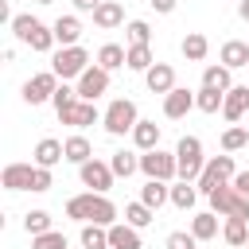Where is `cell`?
<instances>
[{"mask_svg": "<svg viewBox=\"0 0 249 249\" xmlns=\"http://www.w3.org/2000/svg\"><path fill=\"white\" fill-rule=\"evenodd\" d=\"M66 218L74 222H97V226H113L117 222V206L101 195V191H82L74 198H66Z\"/></svg>", "mask_w": 249, "mask_h": 249, "instance_id": "cell-1", "label": "cell"}, {"mask_svg": "<svg viewBox=\"0 0 249 249\" xmlns=\"http://www.w3.org/2000/svg\"><path fill=\"white\" fill-rule=\"evenodd\" d=\"M12 35L23 43V47H31V51H39V54H47L58 39H54V27H47L43 19H35V16H12Z\"/></svg>", "mask_w": 249, "mask_h": 249, "instance_id": "cell-2", "label": "cell"}, {"mask_svg": "<svg viewBox=\"0 0 249 249\" xmlns=\"http://www.w3.org/2000/svg\"><path fill=\"white\" fill-rule=\"evenodd\" d=\"M175 160H179V179L198 183V175H202V167H206V160H202V140H198V136H183V140L175 144Z\"/></svg>", "mask_w": 249, "mask_h": 249, "instance_id": "cell-3", "label": "cell"}, {"mask_svg": "<svg viewBox=\"0 0 249 249\" xmlns=\"http://www.w3.org/2000/svg\"><path fill=\"white\" fill-rule=\"evenodd\" d=\"M206 198H210V210L222 214V218H249V198H245L233 183H222V187L210 191Z\"/></svg>", "mask_w": 249, "mask_h": 249, "instance_id": "cell-4", "label": "cell"}, {"mask_svg": "<svg viewBox=\"0 0 249 249\" xmlns=\"http://www.w3.org/2000/svg\"><path fill=\"white\" fill-rule=\"evenodd\" d=\"M136 121H140V113H136V105H132L128 97L109 101V109H105V117H101V124H105L109 136H124V132H132Z\"/></svg>", "mask_w": 249, "mask_h": 249, "instance_id": "cell-5", "label": "cell"}, {"mask_svg": "<svg viewBox=\"0 0 249 249\" xmlns=\"http://www.w3.org/2000/svg\"><path fill=\"white\" fill-rule=\"evenodd\" d=\"M233 175H237V167H233V156L226 152V156H214V160H206V167H202V175H198V195H210V191H218L222 183H233Z\"/></svg>", "mask_w": 249, "mask_h": 249, "instance_id": "cell-6", "label": "cell"}, {"mask_svg": "<svg viewBox=\"0 0 249 249\" xmlns=\"http://www.w3.org/2000/svg\"><path fill=\"white\" fill-rule=\"evenodd\" d=\"M140 171H144L148 179H163V183H171V179H179V160H175V152L152 148V152L140 156Z\"/></svg>", "mask_w": 249, "mask_h": 249, "instance_id": "cell-7", "label": "cell"}, {"mask_svg": "<svg viewBox=\"0 0 249 249\" xmlns=\"http://www.w3.org/2000/svg\"><path fill=\"white\" fill-rule=\"evenodd\" d=\"M86 66H89V51H86V47H62V51H54V58H51V70H54L62 82H66V78H82Z\"/></svg>", "mask_w": 249, "mask_h": 249, "instance_id": "cell-8", "label": "cell"}, {"mask_svg": "<svg viewBox=\"0 0 249 249\" xmlns=\"http://www.w3.org/2000/svg\"><path fill=\"white\" fill-rule=\"evenodd\" d=\"M54 89H58V74L54 70H39V74H31L23 82V101L27 105H43V101L54 97Z\"/></svg>", "mask_w": 249, "mask_h": 249, "instance_id": "cell-9", "label": "cell"}, {"mask_svg": "<svg viewBox=\"0 0 249 249\" xmlns=\"http://www.w3.org/2000/svg\"><path fill=\"white\" fill-rule=\"evenodd\" d=\"M105 113H97V101H74V105H66V109H58V121L62 124H70V128H86V124H97Z\"/></svg>", "mask_w": 249, "mask_h": 249, "instance_id": "cell-10", "label": "cell"}, {"mask_svg": "<svg viewBox=\"0 0 249 249\" xmlns=\"http://www.w3.org/2000/svg\"><path fill=\"white\" fill-rule=\"evenodd\" d=\"M78 175H82V183H86L89 191H101V195H105V191L113 187V179H117L105 160H86V163H78Z\"/></svg>", "mask_w": 249, "mask_h": 249, "instance_id": "cell-11", "label": "cell"}, {"mask_svg": "<svg viewBox=\"0 0 249 249\" xmlns=\"http://www.w3.org/2000/svg\"><path fill=\"white\" fill-rule=\"evenodd\" d=\"M105 89H109V70L97 66V62L86 66V74L78 78V97H82V101H97Z\"/></svg>", "mask_w": 249, "mask_h": 249, "instance_id": "cell-12", "label": "cell"}, {"mask_svg": "<svg viewBox=\"0 0 249 249\" xmlns=\"http://www.w3.org/2000/svg\"><path fill=\"white\" fill-rule=\"evenodd\" d=\"M245 113H249V86H230L226 89V101H222V117L230 124H237Z\"/></svg>", "mask_w": 249, "mask_h": 249, "instance_id": "cell-13", "label": "cell"}, {"mask_svg": "<svg viewBox=\"0 0 249 249\" xmlns=\"http://www.w3.org/2000/svg\"><path fill=\"white\" fill-rule=\"evenodd\" d=\"M144 82H148L152 93H171L175 89V66L171 62H152L144 70Z\"/></svg>", "mask_w": 249, "mask_h": 249, "instance_id": "cell-14", "label": "cell"}, {"mask_svg": "<svg viewBox=\"0 0 249 249\" xmlns=\"http://www.w3.org/2000/svg\"><path fill=\"white\" fill-rule=\"evenodd\" d=\"M191 109H195V93H191V89L175 86L171 93H163V117H167V121H179V117H187Z\"/></svg>", "mask_w": 249, "mask_h": 249, "instance_id": "cell-15", "label": "cell"}, {"mask_svg": "<svg viewBox=\"0 0 249 249\" xmlns=\"http://www.w3.org/2000/svg\"><path fill=\"white\" fill-rule=\"evenodd\" d=\"M31 179H35V163H8L0 171V183L8 191H31Z\"/></svg>", "mask_w": 249, "mask_h": 249, "instance_id": "cell-16", "label": "cell"}, {"mask_svg": "<svg viewBox=\"0 0 249 249\" xmlns=\"http://www.w3.org/2000/svg\"><path fill=\"white\" fill-rule=\"evenodd\" d=\"M93 23H97L101 31L121 27V23H124V4H121V0H101V4L93 8Z\"/></svg>", "mask_w": 249, "mask_h": 249, "instance_id": "cell-17", "label": "cell"}, {"mask_svg": "<svg viewBox=\"0 0 249 249\" xmlns=\"http://www.w3.org/2000/svg\"><path fill=\"white\" fill-rule=\"evenodd\" d=\"M109 249H144L140 230L128 226V222H113L109 226Z\"/></svg>", "mask_w": 249, "mask_h": 249, "instance_id": "cell-18", "label": "cell"}, {"mask_svg": "<svg viewBox=\"0 0 249 249\" xmlns=\"http://www.w3.org/2000/svg\"><path fill=\"white\" fill-rule=\"evenodd\" d=\"M58 160H66V144L54 140V136H43V140L35 144V163H39V167H54Z\"/></svg>", "mask_w": 249, "mask_h": 249, "instance_id": "cell-19", "label": "cell"}, {"mask_svg": "<svg viewBox=\"0 0 249 249\" xmlns=\"http://www.w3.org/2000/svg\"><path fill=\"white\" fill-rule=\"evenodd\" d=\"M51 27H54V39L62 47H78V39H82V19L78 16H58Z\"/></svg>", "mask_w": 249, "mask_h": 249, "instance_id": "cell-20", "label": "cell"}, {"mask_svg": "<svg viewBox=\"0 0 249 249\" xmlns=\"http://www.w3.org/2000/svg\"><path fill=\"white\" fill-rule=\"evenodd\" d=\"M179 51H183V58H187V62H202V58H206V51H210V39H206L202 31H187V35H183V43H179Z\"/></svg>", "mask_w": 249, "mask_h": 249, "instance_id": "cell-21", "label": "cell"}, {"mask_svg": "<svg viewBox=\"0 0 249 249\" xmlns=\"http://www.w3.org/2000/svg\"><path fill=\"white\" fill-rule=\"evenodd\" d=\"M128 136H132V144H136L140 152L160 148V124H156V121H136V128H132Z\"/></svg>", "mask_w": 249, "mask_h": 249, "instance_id": "cell-22", "label": "cell"}, {"mask_svg": "<svg viewBox=\"0 0 249 249\" xmlns=\"http://www.w3.org/2000/svg\"><path fill=\"white\" fill-rule=\"evenodd\" d=\"M140 202L152 206V210H160L163 202H171V187H167L163 179H148V183L140 187Z\"/></svg>", "mask_w": 249, "mask_h": 249, "instance_id": "cell-23", "label": "cell"}, {"mask_svg": "<svg viewBox=\"0 0 249 249\" xmlns=\"http://www.w3.org/2000/svg\"><path fill=\"white\" fill-rule=\"evenodd\" d=\"M218 62H226L230 70H237V66H249V43H241V39H230V43H222V51H218Z\"/></svg>", "mask_w": 249, "mask_h": 249, "instance_id": "cell-24", "label": "cell"}, {"mask_svg": "<svg viewBox=\"0 0 249 249\" xmlns=\"http://www.w3.org/2000/svg\"><path fill=\"white\" fill-rule=\"evenodd\" d=\"M97 66H105L109 74L121 70V66H128V47H121V43H105V47L97 51Z\"/></svg>", "mask_w": 249, "mask_h": 249, "instance_id": "cell-25", "label": "cell"}, {"mask_svg": "<svg viewBox=\"0 0 249 249\" xmlns=\"http://www.w3.org/2000/svg\"><path fill=\"white\" fill-rule=\"evenodd\" d=\"M218 218H222V214H214V210H206V214H195V218H191V233H195L198 241H210V237H218Z\"/></svg>", "mask_w": 249, "mask_h": 249, "instance_id": "cell-26", "label": "cell"}, {"mask_svg": "<svg viewBox=\"0 0 249 249\" xmlns=\"http://www.w3.org/2000/svg\"><path fill=\"white\" fill-rule=\"evenodd\" d=\"M222 237H226V245L241 249V245L249 241V218H226V226H222Z\"/></svg>", "mask_w": 249, "mask_h": 249, "instance_id": "cell-27", "label": "cell"}, {"mask_svg": "<svg viewBox=\"0 0 249 249\" xmlns=\"http://www.w3.org/2000/svg\"><path fill=\"white\" fill-rule=\"evenodd\" d=\"M62 144H66V160H70V163H86V160H93V148H89V140H86L82 132L66 136Z\"/></svg>", "mask_w": 249, "mask_h": 249, "instance_id": "cell-28", "label": "cell"}, {"mask_svg": "<svg viewBox=\"0 0 249 249\" xmlns=\"http://www.w3.org/2000/svg\"><path fill=\"white\" fill-rule=\"evenodd\" d=\"M82 249H109V226L86 222L82 226Z\"/></svg>", "mask_w": 249, "mask_h": 249, "instance_id": "cell-29", "label": "cell"}, {"mask_svg": "<svg viewBox=\"0 0 249 249\" xmlns=\"http://www.w3.org/2000/svg\"><path fill=\"white\" fill-rule=\"evenodd\" d=\"M202 86H210V89H222V93H226V89L233 86V82H230V66H226V62L206 66V70H202Z\"/></svg>", "mask_w": 249, "mask_h": 249, "instance_id": "cell-30", "label": "cell"}, {"mask_svg": "<svg viewBox=\"0 0 249 249\" xmlns=\"http://www.w3.org/2000/svg\"><path fill=\"white\" fill-rule=\"evenodd\" d=\"M109 167H113V175L117 179H128L132 171H140V156H132V152H113V160H109Z\"/></svg>", "mask_w": 249, "mask_h": 249, "instance_id": "cell-31", "label": "cell"}, {"mask_svg": "<svg viewBox=\"0 0 249 249\" xmlns=\"http://www.w3.org/2000/svg\"><path fill=\"white\" fill-rule=\"evenodd\" d=\"M195 198H198V187H195V183L179 179V183L171 187V206H179V210H191V206H195Z\"/></svg>", "mask_w": 249, "mask_h": 249, "instance_id": "cell-32", "label": "cell"}, {"mask_svg": "<svg viewBox=\"0 0 249 249\" xmlns=\"http://www.w3.org/2000/svg\"><path fill=\"white\" fill-rule=\"evenodd\" d=\"M222 101H226V93H222V89H210V86H202V89L195 93V109H202V113H218Z\"/></svg>", "mask_w": 249, "mask_h": 249, "instance_id": "cell-33", "label": "cell"}, {"mask_svg": "<svg viewBox=\"0 0 249 249\" xmlns=\"http://www.w3.org/2000/svg\"><path fill=\"white\" fill-rule=\"evenodd\" d=\"M152 218H156V210H152V206H144L140 198L124 206V222H128V226H136V230H144V226H148Z\"/></svg>", "mask_w": 249, "mask_h": 249, "instance_id": "cell-34", "label": "cell"}, {"mask_svg": "<svg viewBox=\"0 0 249 249\" xmlns=\"http://www.w3.org/2000/svg\"><path fill=\"white\" fill-rule=\"evenodd\" d=\"M249 144V128H241V124H230L226 132H222V152H241Z\"/></svg>", "mask_w": 249, "mask_h": 249, "instance_id": "cell-35", "label": "cell"}, {"mask_svg": "<svg viewBox=\"0 0 249 249\" xmlns=\"http://www.w3.org/2000/svg\"><path fill=\"white\" fill-rule=\"evenodd\" d=\"M152 66V47L148 43H136V47H128V70H148Z\"/></svg>", "mask_w": 249, "mask_h": 249, "instance_id": "cell-36", "label": "cell"}, {"mask_svg": "<svg viewBox=\"0 0 249 249\" xmlns=\"http://www.w3.org/2000/svg\"><path fill=\"white\" fill-rule=\"evenodd\" d=\"M23 230H27L31 237H35V233H47V230H51V214H47V210H27V214H23Z\"/></svg>", "mask_w": 249, "mask_h": 249, "instance_id": "cell-37", "label": "cell"}, {"mask_svg": "<svg viewBox=\"0 0 249 249\" xmlns=\"http://www.w3.org/2000/svg\"><path fill=\"white\" fill-rule=\"evenodd\" d=\"M31 249H70V245H66V233L47 230V233H35L31 237Z\"/></svg>", "mask_w": 249, "mask_h": 249, "instance_id": "cell-38", "label": "cell"}, {"mask_svg": "<svg viewBox=\"0 0 249 249\" xmlns=\"http://www.w3.org/2000/svg\"><path fill=\"white\" fill-rule=\"evenodd\" d=\"M124 35H128V47H136V43H148V39H152V27H148L144 19H132V23L124 27Z\"/></svg>", "mask_w": 249, "mask_h": 249, "instance_id": "cell-39", "label": "cell"}, {"mask_svg": "<svg viewBox=\"0 0 249 249\" xmlns=\"http://www.w3.org/2000/svg\"><path fill=\"white\" fill-rule=\"evenodd\" d=\"M74 101H78V86H66V82H62V86L54 89V97H51L54 113H58V109H66V105H74Z\"/></svg>", "mask_w": 249, "mask_h": 249, "instance_id": "cell-40", "label": "cell"}, {"mask_svg": "<svg viewBox=\"0 0 249 249\" xmlns=\"http://www.w3.org/2000/svg\"><path fill=\"white\" fill-rule=\"evenodd\" d=\"M167 249H198V237L191 230H175V233H167Z\"/></svg>", "mask_w": 249, "mask_h": 249, "instance_id": "cell-41", "label": "cell"}, {"mask_svg": "<svg viewBox=\"0 0 249 249\" xmlns=\"http://www.w3.org/2000/svg\"><path fill=\"white\" fill-rule=\"evenodd\" d=\"M51 187H54V179H51V167H39V163H35V179H31V191H39V195H43V191H51Z\"/></svg>", "mask_w": 249, "mask_h": 249, "instance_id": "cell-42", "label": "cell"}, {"mask_svg": "<svg viewBox=\"0 0 249 249\" xmlns=\"http://www.w3.org/2000/svg\"><path fill=\"white\" fill-rule=\"evenodd\" d=\"M233 187H237V191L249 198V171H237V175H233Z\"/></svg>", "mask_w": 249, "mask_h": 249, "instance_id": "cell-43", "label": "cell"}, {"mask_svg": "<svg viewBox=\"0 0 249 249\" xmlns=\"http://www.w3.org/2000/svg\"><path fill=\"white\" fill-rule=\"evenodd\" d=\"M148 4H152V8L160 12V16H167V12H175V0H148Z\"/></svg>", "mask_w": 249, "mask_h": 249, "instance_id": "cell-44", "label": "cell"}, {"mask_svg": "<svg viewBox=\"0 0 249 249\" xmlns=\"http://www.w3.org/2000/svg\"><path fill=\"white\" fill-rule=\"evenodd\" d=\"M70 4H74V8H78V12H93V8H97V4H101V0H70Z\"/></svg>", "mask_w": 249, "mask_h": 249, "instance_id": "cell-45", "label": "cell"}, {"mask_svg": "<svg viewBox=\"0 0 249 249\" xmlns=\"http://www.w3.org/2000/svg\"><path fill=\"white\" fill-rule=\"evenodd\" d=\"M237 16H241V19L249 23V0H237Z\"/></svg>", "mask_w": 249, "mask_h": 249, "instance_id": "cell-46", "label": "cell"}, {"mask_svg": "<svg viewBox=\"0 0 249 249\" xmlns=\"http://www.w3.org/2000/svg\"><path fill=\"white\" fill-rule=\"evenodd\" d=\"M35 4H43V8H47V4H54V0H35Z\"/></svg>", "mask_w": 249, "mask_h": 249, "instance_id": "cell-47", "label": "cell"}, {"mask_svg": "<svg viewBox=\"0 0 249 249\" xmlns=\"http://www.w3.org/2000/svg\"><path fill=\"white\" fill-rule=\"evenodd\" d=\"M241 249H249V241H245V245H241Z\"/></svg>", "mask_w": 249, "mask_h": 249, "instance_id": "cell-48", "label": "cell"}]
</instances>
